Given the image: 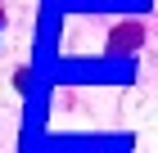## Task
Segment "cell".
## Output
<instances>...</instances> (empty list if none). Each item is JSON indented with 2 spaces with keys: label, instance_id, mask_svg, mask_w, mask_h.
Here are the masks:
<instances>
[{
  "label": "cell",
  "instance_id": "1",
  "mask_svg": "<svg viewBox=\"0 0 158 153\" xmlns=\"http://www.w3.org/2000/svg\"><path fill=\"white\" fill-rule=\"evenodd\" d=\"M27 86H32V77H27V68H18L14 72V90H27Z\"/></svg>",
  "mask_w": 158,
  "mask_h": 153
}]
</instances>
